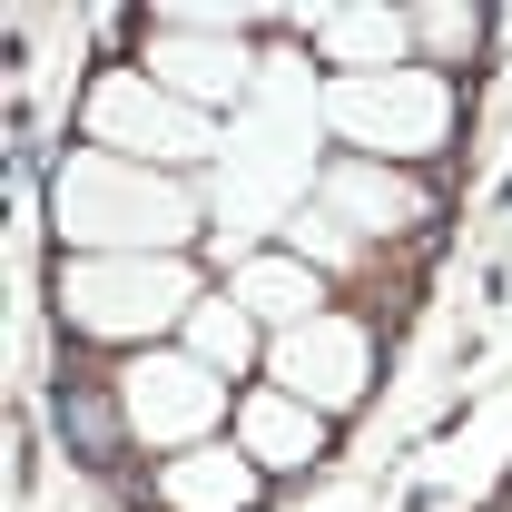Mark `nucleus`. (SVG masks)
<instances>
[{
    "label": "nucleus",
    "instance_id": "obj_1",
    "mask_svg": "<svg viewBox=\"0 0 512 512\" xmlns=\"http://www.w3.org/2000/svg\"><path fill=\"white\" fill-rule=\"evenodd\" d=\"M50 227L79 256H178L197 237V197L168 168H138L109 148H69L50 178Z\"/></svg>",
    "mask_w": 512,
    "mask_h": 512
},
{
    "label": "nucleus",
    "instance_id": "obj_2",
    "mask_svg": "<svg viewBox=\"0 0 512 512\" xmlns=\"http://www.w3.org/2000/svg\"><path fill=\"white\" fill-rule=\"evenodd\" d=\"M197 296L207 286H197L188 256H79V266H60V316L99 345H138V355L168 325H188Z\"/></svg>",
    "mask_w": 512,
    "mask_h": 512
},
{
    "label": "nucleus",
    "instance_id": "obj_3",
    "mask_svg": "<svg viewBox=\"0 0 512 512\" xmlns=\"http://www.w3.org/2000/svg\"><path fill=\"white\" fill-rule=\"evenodd\" d=\"M325 128H335L355 158L404 168V158H434V148H453V89H444V69L325 79Z\"/></svg>",
    "mask_w": 512,
    "mask_h": 512
},
{
    "label": "nucleus",
    "instance_id": "obj_4",
    "mask_svg": "<svg viewBox=\"0 0 512 512\" xmlns=\"http://www.w3.org/2000/svg\"><path fill=\"white\" fill-rule=\"evenodd\" d=\"M79 138L109 148V158H138V168H188V158L217 148V119L168 99L148 69H99L89 99H79Z\"/></svg>",
    "mask_w": 512,
    "mask_h": 512
},
{
    "label": "nucleus",
    "instance_id": "obj_5",
    "mask_svg": "<svg viewBox=\"0 0 512 512\" xmlns=\"http://www.w3.org/2000/svg\"><path fill=\"white\" fill-rule=\"evenodd\" d=\"M109 394H119V424L128 444H148L158 463L168 453H197L217 444V414H227V375H207L188 345L168 355V345H148V355H128L119 375H109Z\"/></svg>",
    "mask_w": 512,
    "mask_h": 512
},
{
    "label": "nucleus",
    "instance_id": "obj_6",
    "mask_svg": "<svg viewBox=\"0 0 512 512\" xmlns=\"http://www.w3.org/2000/svg\"><path fill=\"white\" fill-rule=\"evenodd\" d=\"M247 10H158V30H148V79L168 89V99H188V109H227V99H247Z\"/></svg>",
    "mask_w": 512,
    "mask_h": 512
},
{
    "label": "nucleus",
    "instance_id": "obj_7",
    "mask_svg": "<svg viewBox=\"0 0 512 512\" xmlns=\"http://www.w3.org/2000/svg\"><path fill=\"white\" fill-rule=\"evenodd\" d=\"M266 375L296 404H316V414H345V404L375 394V335L355 316H306L286 335H266Z\"/></svg>",
    "mask_w": 512,
    "mask_h": 512
},
{
    "label": "nucleus",
    "instance_id": "obj_8",
    "mask_svg": "<svg viewBox=\"0 0 512 512\" xmlns=\"http://www.w3.org/2000/svg\"><path fill=\"white\" fill-rule=\"evenodd\" d=\"M316 207L345 227V237H365V247H375V237H414V227L434 217L424 188H414L404 168H375V158H345V168L316 188Z\"/></svg>",
    "mask_w": 512,
    "mask_h": 512
},
{
    "label": "nucleus",
    "instance_id": "obj_9",
    "mask_svg": "<svg viewBox=\"0 0 512 512\" xmlns=\"http://www.w3.org/2000/svg\"><path fill=\"white\" fill-rule=\"evenodd\" d=\"M316 60L335 69V79L424 69V50H414V10H384V0H365V10H325V20H316Z\"/></svg>",
    "mask_w": 512,
    "mask_h": 512
},
{
    "label": "nucleus",
    "instance_id": "obj_10",
    "mask_svg": "<svg viewBox=\"0 0 512 512\" xmlns=\"http://www.w3.org/2000/svg\"><path fill=\"white\" fill-rule=\"evenodd\" d=\"M256 483H266V463L247 444H197V453L158 463V503L168 512H256Z\"/></svg>",
    "mask_w": 512,
    "mask_h": 512
},
{
    "label": "nucleus",
    "instance_id": "obj_11",
    "mask_svg": "<svg viewBox=\"0 0 512 512\" xmlns=\"http://www.w3.org/2000/svg\"><path fill=\"white\" fill-rule=\"evenodd\" d=\"M237 444H247L266 473H306V463H325V414L296 404L286 384H256L247 404H237Z\"/></svg>",
    "mask_w": 512,
    "mask_h": 512
},
{
    "label": "nucleus",
    "instance_id": "obj_12",
    "mask_svg": "<svg viewBox=\"0 0 512 512\" xmlns=\"http://www.w3.org/2000/svg\"><path fill=\"white\" fill-rule=\"evenodd\" d=\"M227 296L247 306L266 335H286V325H306V316H325V276L306 266V256L286 247V256H237V276H227Z\"/></svg>",
    "mask_w": 512,
    "mask_h": 512
},
{
    "label": "nucleus",
    "instance_id": "obj_13",
    "mask_svg": "<svg viewBox=\"0 0 512 512\" xmlns=\"http://www.w3.org/2000/svg\"><path fill=\"white\" fill-rule=\"evenodd\" d=\"M178 335H188V355L207 375H247L256 355H266V325H256L237 296H197V316L178 325Z\"/></svg>",
    "mask_w": 512,
    "mask_h": 512
},
{
    "label": "nucleus",
    "instance_id": "obj_14",
    "mask_svg": "<svg viewBox=\"0 0 512 512\" xmlns=\"http://www.w3.org/2000/svg\"><path fill=\"white\" fill-rule=\"evenodd\" d=\"M414 50H424V60H473V50H483V10H414Z\"/></svg>",
    "mask_w": 512,
    "mask_h": 512
},
{
    "label": "nucleus",
    "instance_id": "obj_15",
    "mask_svg": "<svg viewBox=\"0 0 512 512\" xmlns=\"http://www.w3.org/2000/svg\"><path fill=\"white\" fill-rule=\"evenodd\" d=\"M286 237H296V247H306V266H316V276H325V266H345V256H355V237H345V227H335V217H325V207H316V217H296V227H286Z\"/></svg>",
    "mask_w": 512,
    "mask_h": 512
}]
</instances>
